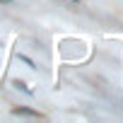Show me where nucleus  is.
<instances>
[{
    "label": "nucleus",
    "instance_id": "1",
    "mask_svg": "<svg viewBox=\"0 0 123 123\" xmlns=\"http://www.w3.org/2000/svg\"><path fill=\"white\" fill-rule=\"evenodd\" d=\"M12 113L15 116H27V118H43L41 111H34V109H27V106H15Z\"/></svg>",
    "mask_w": 123,
    "mask_h": 123
},
{
    "label": "nucleus",
    "instance_id": "2",
    "mask_svg": "<svg viewBox=\"0 0 123 123\" xmlns=\"http://www.w3.org/2000/svg\"><path fill=\"white\" fill-rule=\"evenodd\" d=\"M15 87H17V89H22V92H29V94H31V89H27V85H24V82H19V80L15 82Z\"/></svg>",
    "mask_w": 123,
    "mask_h": 123
},
{
    "label": "nucleus",
    "instance_id": "3",
    "mask_svg": "<svg viewBox=\"0 0 123 123\" xmlns=\"http://www.w3.org/2000/svg\"><path fill=\"white\" fill-rule=\"evenodd\" d=\"M19 60H22V63H27V65H29V68H36V65H34V63H31V60H29V58H27V55H19Z\"/></svg>",
    "mask_w": 123,
    "mask_h": 123
},
{
    "label": "nucleus",
    "instance_id": "4",
    "mask_svg": "<svg viewBox=\"0 0 123 123\" xmlns=\"http://www.w3.org/2000/svg\"><path fill=\"white\" fill-rule=\"evenodd\" d=\"M63 3H70V5H80V0H63Z\"/></svg>",
    "mask_w": 123,
    "mask_h": 123
},
{
    "label": "nucleus",
    "instance_id": "5",
    "mask_svg": "<svg viewBox=\"0 0 123 123\" xmlns=\"http://www.w3.org/2000/svg\"><path fill=\"white\" fill-rule=\"evenodd\" d=\"M12 3V0H0V5H10Z\"/></svg>",
    "mask_w": 123,
    "mask_h": 123
}]
</instances>
